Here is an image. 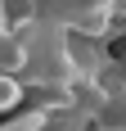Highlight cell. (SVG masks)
<instances>
[{
	"mask_svg": "<svg viewBox=\"0 0 126 131\" xmlns=\"http://www.w3.org/2000/svg\"><path fill=\"white\" fill-rule=\"evenodd\" d=\"M23 100H27V86L18 77H9V72H0V113H14Z\"/></svg>",
	"mask_w": 126,
	"mask_h": 131,
	"instance_id": "1",
	"label": "cell"
},
{
	"mask_svg": "<svg viewBox=\"0 0 126 131\" xmlns=\"http://www.w3.org/2000/svg\"><path fill=\"white\" fill-rule=\"evenodd\" d=\"M5 27H9V14H5V5H0V36H5Z\"/></svg>",
	"mask_w": 126,
	"mask_h": 131,
	"instance_id": "2",
	"label": "cell"
}]
</instances>
